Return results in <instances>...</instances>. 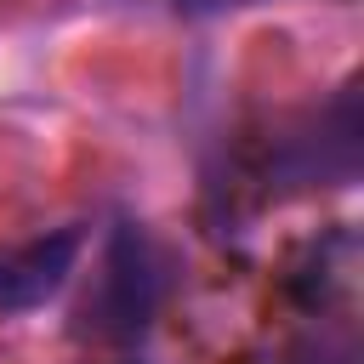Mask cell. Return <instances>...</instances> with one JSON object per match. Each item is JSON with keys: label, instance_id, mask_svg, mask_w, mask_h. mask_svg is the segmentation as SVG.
<instances>
[{"label": "cell", "instance_id": "obj_1", "mask_svg": "<svg viewBox=\"0 0 364 364\" xmlns=\"http://www.w3.org/2000/svg\"><path fill=\"white\" fill-rule=\"evenodd\" d=\"M154 301H159V273H154V256H148V239L136 228H119L97 262V279H91V296H85V318L102 341H136L154 318Z\"/></svg>", "mask_w": 364, "mask_h": 364}, {"label": "cell", "instance_id": "obj_2", "mask_svg": "<svg viewBox=\"0 0 364 364\" xmlns=\"http://www.w3.org/2000/svg\"><path fill=\"white\" fill-rule=\"evenodd\" d=\"M74 256H80V233L74 228H63L51 239H34V245H17V250H0V307L6 313L40 307L74 273Z\"/></svg>", "mask_w": 364, "mask_h": 364}, {"label": "cell", "instance_id": "obj_3", "mask_svg": "<svg viewBox=\"0 0 364 364\" xmlns=\"http://www.w3.org/2000/svg\"><path fill=\"white\" fill-rule=\"evenodd\" d=\"M193 17H216V11H245V6H267V0H176Z\"/></svg>", "mask_w": 364, "mask_h": 364}, {"label": "cell", "instance_id": "obj_4", "mask_svg": "<svg viewBox=\"0 0 364 364\" xmlns=\"http://www.w3.org/2000/svg\"><path fill=\"white\" fill-rule=\"evenodd\" d=\"M318 364H347V358H318Z\"/></svg>", "mask_w": 364, "mask_h": 364}]
</instances>
